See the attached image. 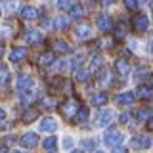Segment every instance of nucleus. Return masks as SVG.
Listing matches in <instances>:
<instances>
[{"mask_svg": "<svg viewBox=\"0 0 153 153\" xmlns=\"http://www.w3.org/2000/svg\"><path fill=\"white\" fill-rule=\"evenodd\" d=\"M103 142H105V146H109V147H119L124 142V134L119 132V130H111L103 136Z\"/></svg>", "mask_w": 153, "mask_h": 153, "instance_id": "f257e3e1", "label": "nucleus"}, {"mask_svg": "<svg viewBox=\"0 0 153 153\" xmlns=\"http://www.w3.org/2000/svg\"><path fill=\"white\" fill-rule=\"evenodd\" d=\"M59 109H61V115H63L65 119H73L80 107H79V103H76V100H67Z\"/></svg>", "mask_w": 153, "mask_h": 153, "instance_id": "f03ea898", "label": "nucleus"}, {"mask_svg": "<svg viewBox=\"0 0 153 153\" xmlns=\"http://www.w3.org/2000/svg\"><path fill=\"white\" fill-rule=\"evenodd\" d=\"M19 143H21V147H25V149H33V147L38 146V134L36 132L23 134V136L19 138Z\"/></svg>", "mask_w": 153, "mask_h": 153, "instance_id": "7ed1b4c3", "label": "nucleus"}, {"mask_svg": "<svg viewBox=\"0 0 153 153\" xmlns=\"http://www.w3.org/2000/svg\"><path fill=\"white\" fill-rule=\"evenodd\" d=\"M130 146L134 147V149H149V147L153 146V140L149 136H136V138H132Z\"/></svg>", "mask_w": 153, "mask_h": 153, "instance_id": "20e7f679", "label": "nucleus"}, {"mask_svg": "<svg viewBox=\"0 0 153 153\" xmlns=\"http://www.w3.org/2000/svg\"><path fill=\"white\" fill-rule=\"evenodd\" d=\"M147 27H149V17H147L146 13H138V16L134 17V31L143 33V31H147Z\"/></svg>", "mask_w": 153, "mask_h": 153, "instance_id": "39448f33", "label": "nucleus"}, {"mask_svg": "<svg viewBox=\"0 0 153 153\" xmlns=\"http://www.w3.org/2000/svg\"><path fill=\"white\" fill-rule=\"evenodd\" d=\"M25 57H27V48L17 46V48H13L12 54H10V61H12V63H21Z\"/></svg>", "mask_w": 153, "mask_h": 153, "instance_id": "423d86ee", "label": "nucleus"}, {"mask_svg": "<svg viewBox=\"0 0 153 153\" xmlns=\"http://www.w3.org/2000/svg\"><path fill=\"white\" fill-rule=\"evenodd\" d=\"M111 121H113V111H109V109H102L98 113V117H96V124L98 126H107Z\"/></svg>", "mask_w": 153, "mask_h": 153, "instance_id": "0eeeda50", "label": "nucleus"}, {"mask_svg": "<svg viewBox=\"0 0 153 153\" xmlns=\"http://www.w3.org/2000/svg\"><path fill=\"white\" fill-rule=\"evenodd\" d=\"M38 126H40L42 132H54L57 128V123H56L54 117H44L40 123H38Z\"/></svg>", "mask_w": 153, "mask_h": 153, "instance_id": "6e6552de", "label": "nucleus"}, {"mask_svg": "<svg viewBox=\"0 0 153 153\" xmlns=\"http://www.w3.org/2000/svg\"><path fill=\"white\" fill-rule=\"evenodd\" d=\"M25 38H27L29 44H38V42H42V35H40L38 29H27Z\"/></svg>", "mask_w": 153, "mask_h": 153, "instance_id": "1a4fd4ad", "label": "nucleus"}, {"mask_svg": "<svg viewBox=\"0 0 153 153\" xmlns=\"http://www.w3.org/2000/svg\"><path fill=\"white\" fill-rule=\"evenodd\" d=\"M115 69H117V73L121 76H128V75H130V63H128L126 59H117V61H115Z\"/></svg>", "mask_w": 153, "mask_h": 153, "instance_id": "9d476101", "label": "nucleus"}, {"mask_svg": "<svg viewBox=\"0 0 153 153\" xmlns=\"http://www.w3.org/2000/svg\"><path fill=\"white\" fill-rule=\"evenodd\" d=\"M136 98H140V100H151L153 98V86H146V84L138 86Z\"/></svg>", "mask_w": 153, "mask_h": 153, "instance_id": "9b49d317", "label": "nucleus"}, {"mask_svg": "<svg viewBox=\"0 0 153 153\" xmlns=\"http://www.w3.org/2000/svg\"><path fill=\"white\" fill-rule=\"evenodd\" d=\"M21 17L27 19V21H35V19L38 17V10L33 8V6H25L21 10Z\"/></svg>", "mask_w": 153, "mask_h": 153, "instance_id": "f8f14e48", "label": "nucleus"}, {"mask_svg": "<svg viewBox=\"0 0 153 153\" xmlns=\"http://www.w3.org/2000/svg\"><path fill=\"white\" fill-rule=\"evenodd\" d=\"M33 88V79L31 76H19L17 80V90L19 92H27V90Z\"/></svg>", "mask_w": 153, "mask_h": 153, "instance_id": "ddd939ff", "label": "nucleus"}, {"mask_svg": "<svg viewBox=\"0 0 153 153\" xmlns=\"http://www.w3.org/2000/svg\"><path fill=\"white\" fill-rule=\"evenodd\" d=\"M134 98H136V94L134 92H123L117 96V103L119 105H130L134 102Z\"/></svg>", "mask_w": 153, "mask_h": 153, "instance_id": "4468645a", "label": "nucleus"}, {"mask_svg": "<svg viewBox=\"0 0 153 153\" xmlns=\"http://www.w3.org/2000/svg\"><path fill=\"white\" fill-rule=\"evenodd\" d=\"M98 29H100L102 33H109V31L113 29V23H111V19H109L107 16H102V17L98 19Z\"/></svg>", "mask_w": 153, "mask_h": 153, "instance_id": "2eb2a0df", "label": "nucleus"}, {"mask_svg": "<svg viewBox=\"0 0 153 153\" xmlns=\"http://www.w3.org/2000/svg\"><path fill=\"white\" fill-rule=\"evenodd\" d=\"M107 100H109V96L105 94V92H98V94H94L92 103L96 105V107H103V105L107 103Z\"/></svg>", "mask_w": 153, "mask_h": 153, "instance_id": "dca6fc26", "label": "nucleus"}, {"mask_svg": "<svg viewBox=\"0 0 153 153\" xmlns=\"http://www.w3.org/2000/svg\"><path fill=\"white\" fill-rule=\"evenodd\" d=\"M38 119V109L35 107H27V111L23 113V123H33Z\"/></svg>", "mask_w": 153, "mask_h": 153, "instance_id": "f3484780", "label": "nucleus"}, {"mask_svg": "<svg viewBox=\"0 0 153 153\" xmlns=\"http://www.w3.org/2000/svg\"><path fill=\"white\" fill-rule=\"evenodd\" d=\"M54 52H57V54H69V52H71L69 42H65V40H57L56 44H54Z\"/></svg>", "mask_w": 153, "mask_h": 153, "instance_id": "a211bd4d", "label": "nucleus"}, {"mask_svg": "<svg viewBox=\"0 0 153 153\" xmlns=\"http://www.w3.org/2000/svg\"><path fill=\"white\" fill-rule=\"evenodd\" d=\"M86 119H88V109H86V107H80L79 111H76V115L73 117V121L76 124H82V123H86Z\"/></svg>", "mask_w": 153, "mask_h": 153, "instance_id": "6ab92c4d", "label": "nucleus"}, {"mask_svg": "<svg viewBox=\"0 0 153 153\" xmlns=\"http://www.w3.org/2000/svg\"><path fill=\"white\" fill-rule=\"evenodd\" d=\"M71 17H73V19H82L84 17V6H80V4H73V6H71Z\"/></svg>", "mask_w": 153, "mask_h": 153, "instance_id": "aec40b11", "label": "nucleus"}, {"mask_svg": "<svg viewBox=\"0 0 153 153\" xmlns=\"http://www.w3.org/2000/svg\"><path fill=\"white\" fill-rule=\"evenodd\" d=\"M90 75H92V71H90V69H76L75 79L79 80V82H86V80H90Z\"/></svg>", "mask_w": 153, "mask_h": 153, "instance_id": "412c9836", "label": "nucleus"}, {"mask_svg": "<svg viewBox=\"0 0 153 153\" xmlns=\"http://www.w3.org/2000/svg\"><path fill=\"white\" fill-rule=\"evenodd\" d=\"M67 25H69V17H63V16L56 17V21H54L56 31H63V29H67Z\"/></svg>", "mask_w": 153, "mask_h": 153, "instance_id": "4be33fe9", "label": "nucleus"}, {"mask_svg": "<svg viewBox=\"0 0 153 153\" xmlns=\"http://www.w3.org/2000/svg\"><path fill=\"white\" fill-rule=\"evenodd\" d=\"M38 61H40V65H52L54 63V52H44L40 57H38Z\"/></svg>", "mask_w": 153, "mask_h": 153, "instance_id": "5701e85b", "label": "nucleus"}, {"mask_svg": "<svg viewBox=\"0 0 153 153\" xmlns=\"http://www.w3.org/2000/svg\"><path fill=\"white\" fill-rule=\"evenodd\" d=\"M151 117H153V111L149 107H146V109H142V111L138 113V123H147Z\"/></svg>", "mask_w": 153, "mask_h": 153, "instance_id": "b1692460", "label": "nucleus"}, {"mask_svg": "<svg viewBox=\"0 0 153 153\" xmlns=\"http://www.w3.org/2000/svg\"><path fill=\"white\" fill-rule=\"evenodd\" d=\"M90 35H92L90 25H79V27H76V36H79V38H88Z\"/></svg>", "mask_w": 153, "mask_h": 153, "instance_id": "393cba45", "label": "nucleus"}, {"mask_svg": "<svg viewBox=\"0 0 153 153\" xmlns=\"http://www.w3.org/2000/svg\"><path fill=\"white\" fill-rule=\"evenodd\" d=\"M42 147H44V149H56L57 147V138H54V136H50V138H46L44 142H42Z\"/></svg>", "mask_w": 153, "mask_h": 153, "instance_id": "a878e982", "label": "nucleus"}, {"mask_svg": "<svg viewBox=\"0 0 153 153\" xmlns=\"http://www.w3.org/2000/svg\"><path fill=\"white\" fill-rule=\"evenodd\" d=\"M8 79H10V71H8V67H6V65H0V86L6 84V82H8Z\"/></svg>", "mask_w": 153, "mask_h": 153, "instance_id": "bb28decb", "label": "nucleus"}, {"mask_svg": "<svg viewBox=\"0 0 153 153\" xmlns=\"http://www.w3.org/2000/svg\"><path fill=\"white\" fill-rule=\"evenodd\" d=\"M102 65H103V59H102V56H94V57H92V63H90V71H96V69H100Z\"/></svg>", "mask_w": 153, "mask_h": 153, "instance_id": "cd10ccee", "label": "nucleus"}, {"mask_svg": "<svg viewBox=\"0 0 153 153\" xmlns=\"http://www.w3.org/2000/svg\"><path fill=\"white\" fill-rule=\"evenodd\" d=\"M143 76H149V69L147 67H140V69H136L134 71V79H143Z\"/></svg>", "mask_w": 153, "mask_h": 153, "instance_id": "c85d7f7f", "label": "nucleus"}, {"mask_svg": "<svg viewBox=\"0 0 153 153\" xmlns=\"http://www.w3.org/2000/svg\"><path fill=\"white\" fill-rule=\"evenodd\" d=\"M56 6H57V10H67L73 6V0H57Z\"/></svg>", "mask_w": 153, "mask_h": 153, "instance_id": "c756f323", "label": "nucleus"}, {"mask_svg": "<svg viewBox=\"0 0 153 153\" xmlns=\"http://www.w3.org/2000/svg\"><path fill=\"white\" fill-rule=\"evenodd\" d=\"M82 57H84V54H76L75 56V59L73 61H71V69H79V65H80V61H82Z\"/></svg>", "mask_w": 153, "mask_h": 153, "instance_id": "7c9ffc66", "label": "nucleus"}, {"mask_svg": "<svg viewBox=\"0 0 153 153\" xmlns=\"http://www.w3.org/2000/svg\"><path fill=\"white\" fill-rule=\"evenodd\" d=\"M82 149L94 151V149H96V142H94V140H84V142H82Z\"/></svg>", "mask_w": 153, "mask_h": 153, "instance_id": "2f4dec72", "label": "nucleus"}, {"mask_svg": "<svg viewBox=\"0 0 153 153\" xmlns=\"http://www.w3.org/2000/svg\"><path fill=\"white\" fill-rule=\"evenodd\" d=\"M42 105H46V109H54L57 103L54 100H50V98H42Z\"/></svg>", "mask_w": 153, "mask_h": 153, "instance_id": "473e14b6", "label": "nucleus"}, {"mask_svg": "<svg viewBox=\"0 0 153 153\" xmlns=\"http://www.w3.org/2000/svg\"><path fill=\"white\" fill-rule=\"evenodd\" d=\"M109 82V73H107V71H102V73H100V84H107Z\"/></svg>", "mask_w": 153, "mask_h": 153, "instance_id": "72a5a7b5", "label": "nucleus"}, {"mask_svg": "<svg viewBox=\"0 0 153 153\" xmlns=\"http://www.w3.org/2000/svg\"><path fill=\"white\" fill-rule=\"evenodd\" d=\"M124 4H126L128 10H136L138 8V0H124Z\"/></svg>", "mask_w": 153, "mask_h": 153, "instance_id": "f704fd0d", "label": "nucleus"}, {"mask_svg": "<svg viewBox=\"0 0 153 153\" xmlns=\"http://www.w3.org/2000/svg\"><path fill=\"white\" fill-rule=\"evenodd\" d=\"M71 146H73V140H71L69 136H65L63 138V147H65V149H71Z\"/></svg>", "mask_w": 153, "mask_h": 153, "instance_id": "c9c22d12", "label": "nucleus"}, {"mask_svg": "<svg viewBox=\"0 0 153 153\" xmlns=\"http://www.w3.org/2000/svg\"><path fill=\"white\" fill-rule=\"evenodd\" d=\"M123 124H128V121H130V113H123L121 115V119H119Z\"/></svg>", "mask_w": 153, "mask_h": 153, "instance_id": "e433bc0d", "label": "nucleus"}, {"mask_svg": "<svg viewBox=\"0 0 153 153\" xmlns=\"http://www.w3.org/2000/svg\"><path fill=\"white\" fill-rule=\"evenodd\" d=\"M147 130H151V132H153V117L149 119V121H147Z\"/></svg>", "mask_w": 153, "mask_h": 153, "instance_id": "4c0bfd02", "label": "nucleus"}, {"mask_svg": "<svg viewBox=\"0 0 153 153\" xmlns=\"http://www.w3.org/2000/svg\"><path fill=\"white\" fill-rule=\"evenodd\" d=\"M4 119H6V111H4V109H0V123H2Z\"/></svg>", "mask_w": 153, "mask_h": 153, "instance_id": "58836bf2", "label": "nucleus"}, {"mask_svg": "<svg viewBox=\"0 0 153 153\" xmlns=\"http://www.w3.org/2000/svg\"><path fill=\"white\" fill-rule=\"evenodd\" d=\"M102 2H103V4H105V6H111V4H113V2H115V0H102Z\"/></svg>", "mask_w": 153, "mask_h": 153, "instance_id": "ea45409f", "label": "nucleus"}, {"mask_svg": "<svg viewBox=\"0 0 153 153\" xmlns=\"http://www.w3.org/2000/svg\"><path fill=\"white\" fill-rule=\"evenodd\" d=\"M2 56H4V46L0 44V57H2Z\"/></svg>", "mask_w": 153, "mask_h": 153, "instance_id": "a19ab883", "label": "nucleus"}, {"mask_svg": "<svg viewBox=\"0 0 153 153\" xmlns=\"http://www.w3.org/2000/svg\"><path fill=\"white\" fill-rule=\"evenodd\" d=\"M151 84H153V75H151Z\"/></svg>", "mask_w": 153, "mask_h": 153, "instance_id": "79ce46f5", "label": "nucleus"}, {"mask_svg": "<svg viewBox=\"0 0 153 153\" xmlns=\"http://www.w3.org/2000/svg\"><path fill=\"white\" fill-rule=\"evenodd\" d=\"M151 10H153V0H151Z\"/></svg>", "mask_w": 153, "mask_h": 153, "instance_id": "37998d69", "label": "nucleus"}, {"mask_svg": "<svg viewBox=\"0 0 153 153\" xmlns=\"http://www.w3.org/2000/svg\"><path fill=\"white\" fill-rule=\"evenodd\" d=\"M0 13H2V10H0Z\"/></svg>", "mask_w": 153, "mask_h": 153, "instance_id": "c03bdc74", "label": "nucleus"}]
</instances>
